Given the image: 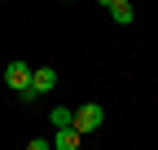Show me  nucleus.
<instances>
[{"label": "nucleus", "instance_id": "39448f33", "mask_svg": "<svg viewBox=\"0 0 158 150\" xmlns=\"http://www.w3.org/2000/svg\"><path fill=\"white\" fill-rule=\"evenodd\" d=\"M48 119H53L57 133H62V128H75V110H70V106H53V110H48Z\"/></svg>", "mask_w": 158, "mask_h": 150}, {"label": "nucleus", "instance_id": "0eeeda50", "mask_svg": "<svg viewBox=\"0 0 158 150\" xmlns=\"http://www.w3.org/2000/svg\"><path fill=\"white\" fill-rule=\"evenodd\" d=\"M27 150H53V141H44V137H31V141H27Z\"/></svg>", "mask_w": 158, "mask_h": 150}, {"label": "nucleus", "instance_id": "20e7f679", "mask_svg": "<svg viewBox=\"0 0 158 150\" xmlns=\"http://www.w3.org/2000/svg\"><path fill=\"white\" fill-rule=\"evenodd\" d=\"M31 88H35V97H40V93H53L57 88V71L53 66H35V84Z\"/></svg>", "mask_w": 158, "mask_h": 150}, {"label": "nucleus", "instance_id": "423d86ee", "mask_svg": "<svg viewBox=\"0 0 158 150\" xmlns=\"http://www.w3.org/2000/svg\"><path fill=\"white\" fill-rule=\"evenodd\" d=\"M79 141H84V137H79L75 128H62V133L53 137V150H79Z\"/></svg>", "mask_w": 158, "mask_h": 150}, {"label": "nucleus", "instance_id": "f257e3e1", "mask_svg": "<svg viewBox=\"0 0 158 150\" xmlns=\"http://www.w3.org/2000/svg\"><path fill=\"white\" fill-rule=\"evenodd\" d=\"M5 84H9L22 102H31V97H35V88H31V84H35V71H31L22 58H13V62L5 66Z\"/></svg>", "mask_w": 158, "mask_h": 150}, {"label": "nucleus", "instance_id": "7ed1b4c3", "mask_svg": "<svg viewBox=\"0 0 158 150\" xmlns=\"http://www.w3.org/2000/svg\"><path fill=\"white\" fill-rule=\"evenodd\" d=\"M106 13L114 18L118 27H132V18H136V9H132V0H106Z\"/></svg>", "mask_w": 158, "mask_h": 150}, {"label": "nucleus", "instance_id": "f03ea898", "mask_svg": "<svg viewBox=\"0 0 158 150\" xmlns=\"http://www.w3.org/2000/svg\"><path fill=\"white\" fill-rule=\"evenodd\" d=\"M101 124H106V110L97 106V102H84V106L75 110V133H79V137H88V133H97V128H101Z\"/></svg>", "mask_w": 158, "mask_h": 150}]
</instances>
